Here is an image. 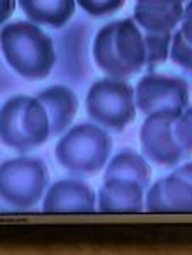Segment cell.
Returning <instances> with one entry per match:
<instances>
[{
    "mask_svg": "<svg viewBox=\"0 0 192 255\" xmlns=\"http://www.w3.org/2000/svg\"><path fill=\"white\" fill-rule=\"evenodd\" d=\"M50 182L46 163L36 157H17L0 163V199L10 208L29 209L41 201Z\"/></svg>",
    "mask_w": 192,
    "mask_h": 255,
    "instance_id": "cell-5",
    "label": "cell"
},
{
    "mask_svg": "<svg viewBox=\"0 0 192 255\" xmlns=\"http://www.w3.org/2000/svg\"><path fill=\"white\" fill-rule=\"evenodd\" d=\"M175 175H179V177H182V179H187V180H191V177H192V168H191V163H186V165H182L179 170H175L174 172Z\"/></svg>",
    "mask_w": 192,
    "mask_h": 255,
    "instance_id": "cell-21",
    "label": "cell"
},
{
    "mask_svg": "<svg viewBox=\"0 0 192 255\" xmlns=\"http://www.w3.org/2000/svg\"><path fill=\"white\" fill-rule=\"evenodd\" d=\"M85 108L89 118L99 126L122 131L136 116L134 89L122 79H100L89 89Z\"/></svg>",
    "mask_w": 192,
    "mask_h": 255,
    "instance_id": "cell-6",
    "label": "cell"
},
{
    "mask_svg": "<svg viewBox=\"0 0 192 255\" xmlns=\"http://www.w3.org/2000/svg\"><path fill=\"white\" fill-rule=\"evenodd\" d=\"M38 101L46 109L50 119V136H60L73 123L79 109V99L65 85H51L38 94Z\"/></svg>",
    "mask_w": 192,
    "mask_h": 255,
    "instance_id": "cell-13",
    "label": "cell"
},
{
    "mask_svg": "<svg viewBox=\"0 0 192 255\" xmlns=\"http://www.w3.org/2000/svg\"><path fill=\"white\" fill-rule=\"evenodd\" d=\"M134 106L141 114L182 113L189 108V84L182 77L150 72L134 89Z\"/></svg>",
    "mask_w": 192,
    "mask_h": 255,
    "instance_id": "cell-7",
    "label": "cell"
},
{
    "mask_svg": "<svg viewBox=\"0 0 192 255\" xmlns=\"http://www.w3.org/2000/svg\"><path fill=\"white\" fill-rule=\"evenodd\" d=\"M187 0H136L133 20L145 32H172L184 17Z\"/></svg>",
    "mask_w": 192,
    "mask_h": 255,
    "instance_id": "cell-11",
    "label": "cell"
},
{
    "mask_svg": "<svg viewBox=\"0 0 192 255\" xmlns=\"http://www.w3.org/2000/svg\"><path fill=\"white\" fill-rule=\"evenodd\" d=\"M75 2L92 17H105L119 10L126 0H75Z\"/></svg>",
    "mask_w": 192,
    "mask_h": 255,
    "instance_id": "cell-19",
    "label": "cell"
},
{
    "mask_svg": "<svg viewBox=\"0 0 192 255\" xmlns=\"http://www.w3.org/2000/svg\"><path fill=\"white\" fill-rule=\"evenodd\" d=\"M179 114L181 113L160 111L146 116L140 131V143L143 155L152 163L160 167H175L187 158L174 134V121Z\"/></svg>",
    "mask_w": 192,
    "mask_h": 255,
    "instance_id": "cell-8",
    "label": "cell"
},
{
    "mask_svg": "<svg viewBox=\"0 0 192 255\" xmlns=\"http://www.w3.org/2000/svg\"><path fill=\"white\" fill-rule=\"evenodd\" d=\"M172 32H145V70L153 72L163 61L169 60V48Z\"/></svg>",
    "mask_w": 192,
    "mask_h": 255,
    "instance_id": "cell-17",
    "label": "cell"
},
{
    "mask_svg": "<svg viewBox=\"0 0 192 255\" xmlns=\"http://www.w3.org/2000/svg\"><path fill=\"white\" fill-rule=\"evenodd\" d=\"M174 134L186 157L189 158L192 148V114L189 108L184 109L174 121Z\"/></svg>",
    "mask_w": 192,
    "mask_h": 255,
    "instance_id": "cell-18",
    "label": "cell"
},
{
    "mask_svg": "<svg viewBox=\"0 0 192 255\" xmlns=\"http://www.w3.org/2000/svg\"><path fill=\"white\" fill-rule=\"evenodd\" d=\"M99 213H141L145 209V189L126 179H104L96 199Z\"/></svg>",
    "mask_w": 192,
    "mask_h": 255,
    "instance_id": "cell-12",
    "label": "cell"
},
{
    "mask_svg": "<svg viewBox=\"0 0 192 255\" xmlns=\"http://www.w3.org/2000/svg\"><path fill=\"white\" fill-rule=\"evenodd\" d=\"M96 192L87 182L79 179L58 180L46 191L43 199L44 213H94L96 206Z\"/></svg>",
    "mask_w": 192,
    "mask_h": 255,
    "instance_id": "cell-10",
    "label": "cell"
},
{
    "mask_svg": "<svg viewBox=\"0 0 192 255\" xmlns=\"http://www.w3.org/2000/svg\"><path fill=\"white\" fill-rule=\"evenodd\" d=\"M145 209L157 215H189L192 211V182L175 174L157 180L148 189Z\"/></svg>",
    "mask_w": 192,
    "mask_h": 255,
    "instance_id": "cell-9",
    "label": "cell"
},
{
    "mask_svg": "<svg viewBox=\"0 0 192 255\" xmlns=\"http://www.w3.org/2000/svg\"><path fill=\"white\" fill-rule=\"evenodd\" d=\"M0 49L10 68L29 80L46 79L56 61L53 39L31 20L3 24Z\"/></svg>",
    "mask_w": 192,
    "mask_h": 255,
    "instance_id": "cell-1",
    "label": "cell"
},
{
    "mask_svg": "<svg viewBox=\"0 0 192 255\" xmlns=\"http://www.w3.org/2000/svg\"><path fill=\"white\" fill-rule=\"evenodd\" d=\"M94 61L112 79H129L145 70L143 31L133 19H119L105 24L92 44Z\"/></svg>",
    "mask_w": 192,
    "mask_h": 255,
    "instance_id": "cell-2",
    "label": "cell"
},
{
    "mask_svg": "<svg viewBox=\"0 0 192 255\" xmlns=\"http://www.w3.org/2000/svg\"><path fill=\"white\" fill-rule=\"evenodd\" d=\"M112 150V138L99 125L84 123L73 126L56 143L55 157L72 174L92 175L107 163Z\"/></svg>",
    "mask_w": 192,
    "mask_h": 255,
    "instance_id": "cell-4",
    "label": "cell"
},
{
    "mask_svg": "<svg viewBox=\"0 0 192 255\" xmlns=\"http://www.w3.org/2000/svg\"><path fill=\"white\" fill-rule=\"evenodd\" d=\"M19 7L38 26L60 29L75 14V0H17Z\"/></svg>",
    "mask_w": 192,
    "mask_h": 255,
    "instance_id": "cell-14",
    "label": "cell"
},
{
    "mask_svg": "<svg viewBox=\"0 0 192 255\" xmlns=\"http://www.w3.org/2000/svg\"><path fill=\"white\" fill-rule=\"evenodd\" d=\"M50 138V119L36 97L14 96L0 106V143L26 153Z\"/></svg>",
    "mask_w": 192,
    "mask_h": 255,
    "instance_id": "cell-3",
    "label": "cell"
},
{
    "mask_svg": "<svg viewBox=\"0 0 192 255\" xmlns=\"http://www.w3.org/2000/svg\"><path fill=\"white\" fill-rule=\"evenodd\" d=\"M182 26L175 31L170 38L169 58L175 65L182 67L184 70L192 68V49H191V5L186 3L182 17Z\"/></svg>",
    "mask_w": 192,
    "mask_h": 255,
    "instance_id": "cell-16",
    "label": "cell"
},
{
    "mask_svg": "<svg viewBox=\"0 0 192 255\" xmlns=\"http://www.w3.org/2000/svg\"><path fill=\"white\" fill-rule=\"evenodd\" d=\"M104 179H126L138 182L143 189L148 187L152 179V168L145 157L131 150H124L117 153L111 162L107 163Z\"/></svg>",
    "mask_w": 192,
    "mask_h": 255,
    "instance_id": "cell-15",
    "label": "cell"
},
{
    "mask_svg": "<svg viewBox=\"0 0 192 255\" xmlns=\"http://www.w3.org/2000/svg\"><path fill=\"white\" fill-rule=\"evenodd\" d=\"M15 0H0V26L9 20V17L14 14Z\"/></svg>",
    "mask_w": 192,
    "mask_h": 255,
    "instance_id": "cell-20",
    "label": "cell"
}]
</instances>
